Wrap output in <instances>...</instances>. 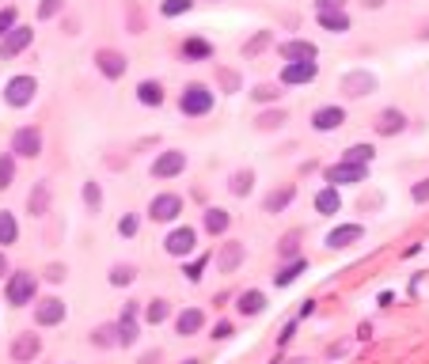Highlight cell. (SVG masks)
<instances>
[{"label": "cell", "instance_id": "6da1fadb", "mask_svg": "<svg viewBox=\"0 0 429 364\" xmlns=\"http://www.w3.org/2000/svg\"><path fill=\"white\" fill-rule=\"evenodd\" d=\"M179 110L190 114V118L209 114V110H213V91H209L206 84H190V88L182 91V99H179Z\"/></svg>", "mask_w": 429, "mask_h": 364}, {"label": "cell", "instance_id": "7a4b0ae2", "mask_svg": "<svg viewBox=\"0 0 429 364\" xmlns=\"http://www.w3.org/2000/svg\"><path fill=\"white\" fill-rule=\"evenodd\" d=\"M34 292H38L34 274H12V277H8V304H12V308H23V304H31Z\"/></svg>", "mask_w": 429, "mask_h": 364}, {"label": "cell", "instance_id": "3957f363", "mask_svg": "<svg viewBox=\"0 0 429 364\" xmlns=\"http://www.w3.org/2000/svg\"><path fill=\"white\" fill-rule=\"evenodd\" d=\"M365 175H369V163H334V167H327V182H334V186H350V182H365Z\"/></svg>", "mask_w": 429, "mask_h": 364}, {"label": "cell", "instance_id": "277c9868", "mask_svg": "<svg viewBox=\"0 0 429 364\" xmlns=\"http://www.w3.org/2000/svg\"><path fill=\"white\" fill-rule=\"evenodd\" d=\"M31 38H34L31 27H12V31L0 38V57H4V61H12L16 53H23V49L31 46Z\"/></svg>", "mask_w": 429, "mask_h": 364}, {"label": "cell", "instance_id": "5b68a950", "mask_svg": "<svg viewBox=\"0 0 429 364\" xmlns=\"http://www.w3.org/2000/svg\"><path fill=\"white\" fill-rule=\"evenodd\" d=\"M12 152H16V156H27V160H34V156L42 152V133L34 130V125H23V130H16V137H12Z\"/></svg>", "mask_w": 429, "mask_h": 364}, {"label": "cell", "instance_id": "8992f818", "mask_svg": "<svg viewBox=\"0 0 429 364\" xmlns=\"http://www.w3.org/2000/svg\"><path fill=\"white\" fill-rule=\"evenodd\" d=\"M34 91H38L34 76H16V80H8V88H4V99H8V106H27L34 99Z\"/></svg>", "mask_w": 429, "mask_h": 364}, {"label": "cell", "instance_id": "52a82bcc", "mask_svg": "<svg viewBox=\"0 0 429 364\" xmlns=\"http://www.w3.org/2000/svg\"><path fill=\"white\" fill-rule=\"evenodd\" d=\"M194 243H198L194 228H175V232L164 239V247H167V254H175V258H186V254L194 251Z\"/></svg>", "mask_w": 429, "mask_h": 364}, {"label": "cell", "instance_id": "ba28073f", "mask_svg": "<svg viewBox=\"0 0 429 364\" xmlns=\"http://www.w3.org/2000/svg\"><path fill=\"white\" fill-rule=\"evenodd\" d=\"M34 319H38V326H58L61 319H65V304H61L58 296L38 300V308H34Z\"/></svg>", "mask_w": 429, "mask_h": 364}, {"label": "cell", "instance_id": "9c48e42d", "mask_svg": "<svg viewBox=\"0 0 429 364\" xmlns=\"http://www.w3.org/2000/svg\"><path fill=\"white\" fill-rule=\"evenodd\" d=\"M186 167V156L182 152H160V160L152 163V178H175Z\"/></svg>", "mask_w": 429, "mask_h": 364}, {"label": "cell", "instance_id": "30bf717a", "mask_svg": "<svg viewBox=\"0 0 429 364\" xmlns=\"http://www.w3.org/2000/svg\"><path fill=\"white\" fill-rule=\"evenodd\" d=\"M149 213H152V220H175L182 213V197L179 194H160V197H152Z\"/></svg>", "mask_w": 429, "mask_h": 364}, {"label": "cell", "instance_id": "8fae6325", "mask_svg": "<svg viewBox=\"0 0 429 364\" xmlns=\"http://www.w3.org/2000/svg\"><path fill=\"white\" fill-rule=\"evenodd\" d=\"M315 80V61H289L281 69V84H312Z\"/></svg>", "mask_w": 429, "mask_h": 364}, {"label": "cell", "instance_id": "7c38bea8", "mask_svg": "<svg viewBox=\"0 0 429 364\" xmlns=\"http://www.w3.org/2000/svg\"><path fill=\"white\" fill-rule=\"evenodd\" d=\"M342 121H346V110L342 106H319V110L312 114V125L319 133H330V130H339Z\"/></svg>", "mask_w": 429, "mask_h": 364}, {"label": "cell", "instance_id": "4fadbf2b", "mask_svg": "<svg viewBox=\"0 0 429 364\" xmlns=\"http://www.w3.org/2000/svg\"><path fill=\"white\" fill-rule=\"evenodd\" d=\"M95 65H99V73L107 76V80H118V76L125 73V57H122V53H114V49H99Z\"/></svg>", "mask_w": 429, "mask_h": 364}, {"label": "cell", "instance_id": "5bb4252c", "mask_svg": "<svg viewBox=\"0 0 429 364\" xmlns=\"http://www.w3.org/2000/svg\"><path fill=\"white\" fill-rule=\"evenodd\" d=\"M361 235H365L361 224H339L334 232L327 235V247H334V251H339V247H350V243H357Z\"/></svg>", "mask_w": 429, "mask_h": 364}, {"label": "cell", "instance_id": "9a60e30c", "mask_svg": "<svg viewBox=\"0 0 429 364\" xmlns=\"http://www.w3.org/2000/svg\"><path fill=\"white\" fill-rule=\"evenodd\" d=\"M201 326H206V315H201L198 308H186V311H179V319H175V330H179L182 338H190V334H198Z\"/></svg>", "mask_w": 429, "mask_h": 364}, {"label": "cell", "instance_id": "2e32d148", "mask_svg": "<svg viewBox=\"0 0 429 364\" xmlns=\"http://www.w3.org/2000/svg\"><path fill=\"white\" fill-rule=\"evenodd\" d=\"M240 262H243V243H224L221 254H217V269H221V274H232Z\"/></svg>", "mask_w": 429, "mask_h": 364}, {"label": "cell", "instance_id": "e0dca14e", "mask_svg": "<svg viewBox=\"0 0 429 364\" xmlns=\"http://www.w3.org/2000/svg\"><path fill=\"white\" fill-rule=\"evenodd\" d=\"M281 57H285V61H315V46L304 38H293V42L281 46Z\"/></svg>", "mask_w": 429, "mask_h": 364}, {"label": "cell", "instance_id": "ac0fdd59", "mask_svg": "<svg viewBox=\"0 0 429 364\" xmlns=\"http://www.w3.org/2000/svg\"><path fill=\"white\" fill-rule=\"evenodd\" d=\"M27 209H31V217H42L50 209V182H34L31 197H27Z\"/></svg>", "mask_w": 429, "mask_h": 364}, {"label": "cell", "instance_id": "d6986e66", "mask_svg": "<svg viewBox=\"0 0 429 364\" xmlns=\"http://www.w3.org/2000/svg\"><path fill=\"white\" fill-rule=\"evenodd\" d=\"M12 356H16V361H34V356H38V338H34V334H19V338L12 341Z\"/></svg>", "mask_w": 429, "mask_h": 364}, {"label": "cell", "instance_id": "ffe728a7", "mask_svg": "<svg viewBox=\"0 0 429 364\" xmlns=\"http://www.w3.org/2000/svg\"><path fill=\"white\" fill-rule=\"evenodd\" d=\"M342 88H346V95H369V91L376 88V80H372L369 73H350L346 80H342Z\"/></svg>", "mask_w": 429, "mask_h": 364}, {"label": "cell", "instance_id": "44dd1931", "mask_svg": "<svg viewBox=\"0 0 429 364\" xmlns=\"http://www.w3.org/2000/svg\"><path fill=\"white\" fill-rule=\"evenodd\" d=\"M406 130V118L399 110H384L376 118V133H384V137H388V133H403Z\"/></svg>", "mask_w": 429, "mask_h": 364}, {"label": "cell", "instance_id": "7402d4cb", "mask_svg": "<svg viewBox=\"0 0 429 364\" xmlns=\"http://www.w3.org/2000/svg\"><path fill=\"white\" fill-rule=\"evenodd\" d=\"M201 224H206L209 235H224V232H228V224H232V217L224 209H209L206 217H201Z\"/></svg>", "mask_w": 429, "mask_h": 364}, {"label": "cell", "instance_id": "603a6c76", "mask_svg": "<svg viewBox=\"0 0 429 364\" xmlns=\"http://www.w3.org/2000/svg\"><path fill=\"white\" fill-rule=\"evenodd\" d=\"M315 209H319V213H327V217H334V213L342 209V197H339V190H334V186L319 190V194H315Z\"/></svg>", "mask_w": 429, "mask_h": 364}, {"label": "cell", "instance_id": "cb8c5ba5", "mask_svg": "<svg viewBox=\"0 0 429 364\" xmlns=\"http://www.w3.org/2000/svg\"><path fill=\"white\" fill-rule=\"evenodd\" d=\"M182 57H186V61H206V57H213V46L201 42V38H186L182 42Z\"/></svg>", "mask_w": 429, "mask_h": 364}, {"label": "cell", "instance_id": "d4e9b609", "mask_svg": "<svg viewBox=\"0 0 429 364\" xmlns=\"http://www.w3.org/2000/svg\"><path fill=\"white\" fill-rule=\"evenodd\" d=\"M236 308H240L243 315H258V311L266 308V296H262L258 289H251V292H243V296H240V304H236Z\"/></svg>", "mask_w": 429, "mask_h": 364}, {"label": "cell", "instance_id": "484cf974", "mask_svg": "<svg viewBox=\"0 0 429 364\" xmlns=\"http://www.w3.org/2000/svg\"><path fill=\"white\" fill-rule=\"evenodd\" d=\"M319 23L327 27V31H334V34H342V31H350V19H346V12H319Z\"/></svg>", "mask_w": 429, "mask_h": 364}, {"label": "cell", "instance_id": "4316f807", "mask_svg": "<svg viewBox=\"0 0 429 364\" xmlns=\"http://www.w3.org/2000/svg\"><path fill=\"white\" fill-rule=\"evenodd\" d=\"M293 194H297L293 186H281V190H273V194H266V213H281L293 202Z\"/></svg>", "mask_w": 429, "mask_h": 364}, {"label": "cell", "instance_id": "83f0119b", "mask_svg": "<svg viewBox=\"0 0 429 364\" xmlns=\"http://www.w3.org/2000/svg\"><path fill=\"white\" fill-rule=\"evenodd\" d=\"M19 239V224L12 213H0V247H8V243Z\"/></svg>", "mask_w": 429, "mask_h": 364}, {"label": "cell", "instance_id": "f1b7e54d", "mask_svg": "<svg viewBox=\"0 0 429 364\" xmlns=\"http://www.w3.org/2000/svg\"><path fill=\"white\" fill-rule=\"evenodd\" d=\"M137 99H140L145 106H160V103H164V91H160V84L145 80V84L137 88Z\"/></svg>", "mask_w": 429, "mask_h": 364}, {"label": "cell", "instance_id": "f546056e", "mask_svg": "<svg viewBox=\"0 0 429 364\" xmlns=\"http://www.w3.org/2000/svg\"><path fill=\"white\" fill-rule=\"evenodd\" d=\"M114 326H118V345H133V341H137V323H133V315H122Z\"/></svg>", "mask_w": 429, "mask_h": 364}, {"label": "cell", "instance_id": "4dcf8cb0", "mask_svg": "<svg viewBox=\"0 0 429 364\" xmlns=\"http://www.w3.org/2000/svg\"><path fill=\"white\" fill-rule=\"evenodd\" d=\"M12 178H16V160H12V152H0V190L12 186Z\"/></svg>", "mask_w": 429, "mask_h": 364}, {"label": "cell", "instance_id": "1f68e13d", "mask_svg": "<svg viewBox=\"0 0 429 364\" xmlns=\"http://www.w3.org/2000/svg\"><path fill=\"white\" fill-rule=\"evenodd\" d=\"M304 269H308V262H304V258H297V262H289V266L281 269V274L273 277V281H278V284H293V281H297V274H304Z\"/></svg>", "mask_w": 429, "mask_h": 364}, {"label": "cell", "instance_id": "d6a6232c", "mask_svg": "<svg viewBox=\"0 0 429 364\" xmlns=\"http://www.w3.org/2000/svg\"><path fill=\"white\" fill-rule=\"evenodd\" d=\"M251 182H255V175H251V171H236V175H232V194L247 197V194H251Z\"/></svg>", "mask_w": 429, "mask_h": 364}, {"label": "cell", "instance_id": "836d02e7", "mask_svg": "<svg viewBox=\"0 0 429 364\" xmlns=\"http://www.w3.org/2000/svg\"><path fill=\"white\" fill-rule=\"evenodd\" d=\"M372 156H376V152H372V145H350L346 148L350 163H372Z\"/></svg>", "mask_w": 429, "mask_h": 364}, {"label": "cell", "instance_id": "e575fe53", "mask_svg": "<svg viewBox=\"0 0 429 364\" xmlns=\"http://www.w3.org/2000/svg\"><path fill=\"white\" fill-rule=\"evenodd\" d=\"M190 4H194V0H164V4H160V12L171 19V16H182V12H190Z\"/></svg>", "mask_w": 429, "mask_h": 364}, {"label": "cell", "instance_id": "d590c367", "mask_svg": "<svg viewBox=\"0 0 429 364\" xmlns=\"http://www.w3.org/2000/svg\"><path fill=\"white\" fill-rule=\"evenodd\" d=\"M145 315H149V323H164V319H167V304H164V300H152Z\"/></svg>", "mask_w": 429, "mask_h": 364}, {"label": "cell", "instance_id": "8d00e7d4", "mask_svg": "<svg viewBox=\"0 0 429 364\" xmlns=\"http://www.w3.org/2000/svg\"><path fill=\"white\" fill-rule=\"evenodd\" d=\"M118 341V326H99L95 330V345H114Z\"/></svg>", "mask_w": 429, "mask_h": 364}, {"label": "cell", "instance_id": "74e56055", "mask_svg": "<svg viewBox=\"0 0 429 364\" xmlns=\"http://www.w3.org/2000/svg\"><path fill=\"white\" fill-rule=\"evenodd\" d=\"M61 4H65V0H42V4H38V19H53L61 12Z\"/></svg>", "mask_w": 429, "mask_h": 364}, {"label": "cell", "instance_id": "f35d334b", "mask_svg": "<svg viewBox=\"0 0 429 364\" xmlns=\"http://www.w3.org/2000/svg\"><path fill=\"white\" fill-rule=\"evenodd\" d=\"M130 281H133L130 266H114V269H110V284H130Z\"/></svg>", "mask_w": 429, "mask_h": 364}, {"label": "cell", "instance_id": "ab89813d", "mask_svg": "<svg viewBox=\"0 0 429 364\" xmlns=\"http://www.w3.org/2000/svg\"><path fill=\"white\" fill-rule=\"evenodd\" d=\"M84 202H88L91 209H99V205H103V194H99V186H95V182H88V186H84Z\"/></svg>", "mask_w": 429, "mask_h": 364}, {"label": "cell", "instance_id": "60d3db41", "mask_svg": "<svg viewBox=\"0 0 429 364\" xmlns=\"http://www.w3.org/2000/svg\"><path fill=\"white\" fill-rule=\"evenodd\" d=\"M12 27H16V8H4V12H0V38H4Z\"/></svg>", "mask_w": 429, "mask_h": 364}, {"label": "cell", "instance_id": "b9f144b4", "mask_svg": "<svg viewBox=\"0 0 429 364\" xmlns=\"http://www.w3.org/2000/svg\"><path fill=\"white\" fill-rule=\"evenodd\" d=\"M278 95H281V91H278V88H270V84L255 88V99H258V103H270V99H278Z\"/></svg>", "mask_w": 429, "mask_h": 364}, {"label": "cell", "instance_id": "7bdbcfd3", "mask_svg": "<svg viewBox=\"0 0 429 364\" xmlns=\"http://www.w3.org/2000/svg\"><path fill=\"white\" fill-rule=\"evenodd\" d=\"M297 239H300L297 232H289V235H285V243H281V254H285V258H289V254H297Z\"/></svg>", "mask_w": 429, "mask_h": 364}, {"label": "cell", "instance_id": "ee69618b", "mask_svg": "<svg viewBox=\"0 0 429 364\" xmlns=\"http://www.w3.org/2000/svg\"><path fill=\"white\" fill-rule=\"evenodd\" d=\"M206 262H209V258H198V262H190V266H186V277H190V281H198V277H201Z\"/></svg>", "mask_w": 429, "mask_h": 364}, {"label": "cell", "instance_id": "f6af8a7d", "mask_svg": "<svg viewBox=\"0 0 429 364\" xmlns=\"http://www.w3.org/2000/svg\"><path fill=\"white\" fill-rule=\"evenodd\" d=\"M281 121H285V114L273 110V114H262V118H258V125H281Z\"/></svg>", "mask_w": 429, "mask_h": 364}, {"label": "cell", "instance_id": "bcb514c9", "mask_svg": "<svg viewBox=\"0 0 429 364\" xmlns=\"http://www.w3.org/2000/svg\"><path fill=\"white\" fill-rule=\"evenodd\" d=\"M342 4H346V0H315V8L319 12H339Z\"/></svg>", "mask_w": 429, "mask_h": 364}, {"label": "cell", "instance_id": "7dc6e473", "mask_svg": "<svg viewBox=\"0 0 429 364\" xmlns=\"http://www.w3.org/2000/svg\"><path fill=\"white\" fill-rule=\"evenodd\" d=\"M414 202H429V178L414 186Z\"/></svg>", "mask_w": 429, "mask_h": 364}, {"label": "cell", "instance_id": "c3c4849f", "mask_svg": "<svg viewBox=\"0 0 429 364\" xmlns=\"http://www.w3.org/2000/svg\"><path fill=\"white\" fill-rule=\"evenodd\" d=\"M118 232H122V235H133V232H137V217H125L122 224H118Z\"/></svg>", "mask_w": 429, "mask_h": 364}, {"label": "cell", "instance_id": "681fc988", "mask_svg": "<svg viewBox=\"0 0 429 364\" xmlns=\"http://www.w3.org/2000/svg\"><path fill=\"white\" fill-rule=\"evenodd\" d=\"M213 338H221V341L232 338V323H217V326H213Z\"/></svg>", "mask_w": 429, "mask_h": 364}, {"label": "cell", "instance_id": "f907efd6", "mask_svg": "<svg viewBox=\"0 0 429 364\" xmlns=\"http://www.w3.org/2000/svg\"><path fill=\"white\" fill-rule=\"evenodd\" d=\"M46 277H50V281H61V277H65V266H50V269H46Z\"/></svg>", "mask_w": 429, "mask_h": 364}, {"label": "cell", "instance_id": "816d5d0a", "mask_svg": "<svg viewBox=\"0 0 429 364\" xmlns=\"http://www.w3.org/2000/svg\"><path fill=\"white\" fill-rule=\"evenodd\" d=\"M262 46H266V34H258V38L247 46V53H255V49H262Z\"/></svg>", "mask_w": 429, "mask_h": 364}, {"label": "cell", "instance_id": "f5cc1de1", "mask_svg": "<svg viewBox=\"0 0 429 364\" xmlns=\"http://www.w3.org/2000/svg\"><path fill=\"white\" fill-rule=\"evenodd\" d=\"M0 274H8V262H4V254H0Z\"/></svg>", "mask_w": 429, "mask_h": 364}, {"label": "cell", "instance_id": "db71d44e", "mask_svg": "<svg viewBox=\"0 0 429 364\" xmlns=\"http://www.w3.org/2000/svg\"><path fill=\"white\" fill-rule=\"evenodd\" d=\"M182 364H198V361H182Z\"/></svg>", "mask_w": 429, "mask_h": 364}]
</instances>
